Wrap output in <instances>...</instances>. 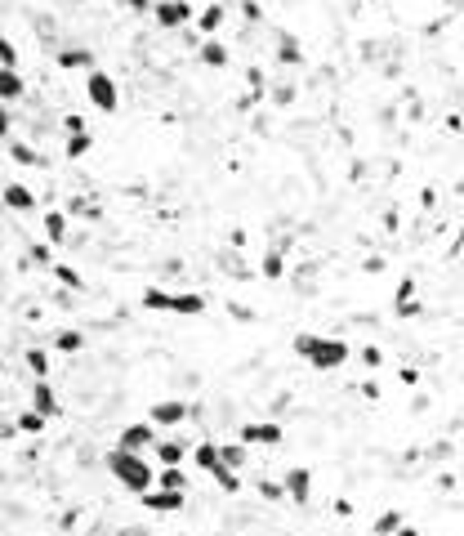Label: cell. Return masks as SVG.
<instances>
[{"mask_svg": "<svg viewBox=\"0 0 464 536\" xmlns=\"http://www.w3.org/2000/svg\"><path fill=\"white\" fill-rule=\"evenodd\" d=\"M273 103H277V108H290V103H295V86H290V81L273 90Z\"/></svg>", "mask_w": 464, "mask_h": 536, "instance_id": "cell-35", "label": "cell"}, {"mask_svg": "<svg viewBox=\"0 0 464 536\" xmlns=\"http://www.w3.org/2000/svg\"><path fill=\"white\" fill-rule=\"evenodd\" d=\"M196 58H201L206 67H228V63H232L228 45H223V41H214V36H206V41H201V49H196Z\"/></svg>", "mask_w": 464, "mask_h": 536, "instance_id": "cell-15", "label": "cell"}, {"mask_svg": "<svg viewBox=\"0 0 464 536\" xmlns=\"http://www.w3.org/2000/svg\"><path fill=\"white\" fill-rule=\"evenodd\" d=\"M174 313H179V317H201V313H206V295H201V291L174 295Z\"/></svg>", "mask_w": 464, "mask_h": 536, "instance_id": "cell-18", "label": "cell"}, {"mask_svg": "<svg viewBox=\"0 0 464 536\" xmlns=\"http://www.w3.org/2000/svg\"><path fill=\"white\" fill-rule=\"evenodd\" d=\"M19 429H23V433H41V429H45V416H41V411H23V416H19Z\"/></svg>", "mask_w": 464, "mask_h": 536, "instance_id": "cell-32", "label": "cell"}, {"mask_svg": "<svg viewBox=\"0 0 464 536\" xmlns=\"http://www.w3.org/2000/svg\"><path fill=\"white\" fill-rule=\"evenodd\" d=\"M259 273L268 277V282H277V277H286V264H281V255H277V250H268V255H263V264H259Z\"/></svg>", "mask_w": 464, "mask_h": 536, "instance_id": "cell-28", "label": "cell"}, {"mask_svg": "<svg viewBox=\"0 0 464 536\" xmlns=\"http://www.w3.org/2000/svg\"><path fill=\"white\" fill-rule=\"evenodd\" d=\"M0 201H5L9 210H31V206H36V192H31L27 183H5V192H0Z\"/></svg>", "mask_w": 464, "mask_h": 536, "instance_id": "cell-13", "label": "cell"}, {"mask_svg": "<svg viewBox=\"0 0 464 536\" xmlns=\"http://www.w3.org/2000/svg\"><path fill=\"white\" fill-rule=\"evenodd\" d=\"M362 362H367L371 371H375V366H384V349H379V344H367V349H362Z\"/></svg>", "mask_w": 464, "mask_h": 536, "instance_id": "cell-34", "label": "cell"}, {"mask_svg": "<svg viewBox=\"0 0 464 536\" xmlns=\"http://www.w3.org/2000/svg\"><path fill=\"white\" fill-rule=\"evenodd\" d=\"M455 250H464V228H460V242H455Z\"/></svg>", "mask_w": 464, "mask_h": 536, "instance_id": "cell-43", "label": "cell"}, {"mask_svg": "<svg viewBox=\"0 0 464 536\" xmlns=\"http://www.w3.org/2000/svg\"><path fill=\"white\" fill-rule=\"evenodd\" d=\"M277 63H286V67H304V45L295 41V36H281V45H277Z\"/></svg>", "mask_w": 464, "mask_h": 536, "instance_id": "cell-21", "label": "cell"}, {"mask_svg": "<svg viewBox=\"0 0 464 536\" xmlns=\"http://www.w3.org/2000/svg\"><path fill=\"white\" fill-rule=\"evenodd\" d=\"M152 19H157L165 31H179V27H188V23L196 19V9L188 5V0H157Z\"/></svg>", "mask_w": 464, "mask_h": 536, "instance_id": "cell-4", "label": "cell"}, {"mask_svg": "<svg viewBox=\"0 0 464 536\" xmlns=\"http://www.w3.org/2000/svg\"><path fill=\"white\" fill-rule=\"evenodd\" d=\"M54 277H58L68 291H80V287H85V282H80V273H76V268H68V264H54Z\"/></svg>", "mask_w": 464, "mask_h": 536, "instance_id": "cell-31", "label": "cell"}, {"mask_svg": "<svg viewBox=\"0 0 464 536\" xmlns=\"http://www.w3.org/2000/svg\"><path fill=\"white\" fill-rule=\"evenodd\" d=\"M58 67H63V72H94V54H90V49H80V45H72V49H63V54H58Z\"/></svg>", "mask_w": 464, "mask_h": 536, "instance_id": "cell-12", "label": "cell"}, {"mask_svg": "<svg viewBox=\"0 0 464 536\" xmlns=\"http://www.w3.org/2000/svg\"><path fill=\"white\" fill-rule=\"evenodd\" d=\"M214 483H219V488L223 492H241V469H228V465H219V469H214V474H210Z\"/></svg>", "mask_w": 464, "mask_h": 536, "instance_id": "cell-27", "label": "cell"}, {"mask_svg": "<svg viewBox=\"0 0 464 536\" xmlns=\"http://www.w3.org/2000/svg\"><path fill=\"white\" fill-rule=\"evenodd\" d=\"M9 157L19 161V165H45V157L31 143H23V139H9Z\"/></svg>", "mask_w": 464, "mask_h": 536, "instance_id": "cell-24", "label": "cell"}, {"mask_svg": "<svg viewBox=\"0 0 464 536\" xmlns=\"http://www.w3.org/2000/svg\"><path fill=\"white\" fill-rule=\"evenodd\" d=\"M23 72L19 67H0V103H14V98H23Z\"/></svg>", "mask_w": 464, "mask_h": 536, "instance_id": "cell-14", "label": "cell"}, {"mask_svg": "<svg viewBox=\"0 0 464 536\" xmlns=\"http://www.w3.org/2000/svg\"><path fill=\"white\" fill-rule=\"evenodd\" d=\"M393 536H424V532H420V527H411V523H402V527H397Z\"/></svg>", "mask_w": 464, "mask_h": 536, "instance_id": "cell-42", "label": "cell"}, {"mask_svg": "<svg viewBox=\"0 0 464 536\" xmlns=\"http://www.w3.org/2000/svg\"><path fill=\"white\" fill-rule=\"evenodd\" d=\"M219 460H223L228 469H241L246 460H251V447H246L241 438H237V443H219Z\"/></svg>", "mask_w": 464, "mask_h": 536, "instance_id": "cell-20", "label": "cell"}, {"mask_svg": "<svg viewBox=\"0 0 464 536\" xmlns=\"http://www.w3.org/2000/svg\"><path fill=\"white\" fill-rule=\"evenodd\" d=\"M121 447H157V425L152 421H139V425H125L121 429Z\"/></svg>", "mask_w": 464, "mask_h": 536, "instance_id": "cell-10", "label": "cell"}, {"mask_svg": "<svg viewBox=\"0 0 464 536\" xmlns=\"http://www.w3.org/2000/svg\"><path fill=\"white\" fill-rule=\"evenodd\" d=\"M85 94H90V103L98 108V112H116L121 108V90H116V81L107 76V72H85Z\"/></svg>", "mask_w": 464, "mask_h": 536, "instance_id": "cell-3", "label": "cell"}, {"mask_svg": "<svg viewBox=\"0 0 464 536\" xmlns=\"http://www.w3.org/2000/svg\"><path fill=\"white\" fill-rule=\"evenodd\" d=\"M54 349H58V354H80V349H85V335H80V331H58L54 335Z\"/></svg>", "mask_w": 464, "mask_h": 536, "instance_id": "cell-25", "label": "cell"}, {"mask_svg": "<svg viewBox=\"0 0 464 536\" xmlns=\"http://www.w3.org/2000/svg\"><path fill=\"white\" fill-rule=\"evenodd\" d=\"M157 488H170V492H188V474L179 465H161V478H157Z\"/></svg>", "mask_w": 464, "mask_h": 536, "instance_id": "cell-23", "label": "cell"}, {"mask_svg": "<svg viewBox=\"0 0 464 536\" xmlns=\"http://www.w3.org/2000/svg\"><path fill=\"white\" fill-rule=\"evenodd\" d=\"M0 67H19V49L9 36H0Z\"/></svg>", "mask_w": 464, "mask_h": 536, "instance_id": "cell-33", "label": "cell"}, {"mask_svg": "<svg viewBox=\"0 0 464 536\" xmlns=\"http://www.w3.org/2000/svg\"><path fill=\"white\" fill-rule=\"evenodd\" d=\"M192 465L201 469V474H214L223 460H219V443H196L192 447Z\"/></svg>", "mask_w": 464, "mask_h": 536, "instance_id": "cell-16", "label": "cell"}, {"mask_svg": "<svg viewBox=\"0 0 464 536\" xmlns=\"http://www.w3.org/2000/svg\"><path fill=\"white\" fill-rule=\"evenodd\" d=\"M130 9H157V0H125Z\"/></svg>", "mask_w": 464, "mask_h": 536, "instance_id": "cell-41", "label": "cell"}, {"mask_svg": "<svg viewBox=\"0 0 464 536\" xmlns=\"http://www.w3.org/2000/svg\"><path fill=\"white\" fill-rule=\"evenodd\" d=\"M259 496L263 500H281L286 496V483H259Z\"/></svg>", "mask_w": 464, "mask_h": 536, "instance_id": "cell-36", "label": "cell"}, {"mask_svg": "<svg viewBox=\"0 0 464 536\" xmlns=\"http://www.w3.org/2000/svg\"><path fill=\"white\" fill-rule=\"evenodd\" d=\"M188 456H192V447H188V443H179V438L157 443V460H161V465H184Z\"/></svg>", "mask_w": 464, "mask_h": 536, "instance_id": "cell-17", "label": "cell"}, {"mask_svg": "<svg viewBox=\"0 0 464 536\" xmlns=\"http://www.w3.org/2000/svg\"><path fill=\"white\" fill-rule=\"evenodd\" d=\"M188 402H179V398H161V402H152L147 407V421H152L157 429H174V425H184L188 421Z\"/></svg>", "mask_w": 464, "mask_h": 536, "instance_id": "cell-5", "label": "cell"}, {"mask_svg": "<svg viewBox=\"0 0 464 536\" xmlns=\"http://www.w3.org/2000/svg\"><path fill=\"white\" fill-rule=\"evenodd\" d=\"M63 130H68V134H80V130H90V125H85V116L72 112V116H63Z\"/></svg>", "mask_w": 464, "mask_h": 536, "instance_id": "cell-37", "label": "cell"}, {"mask_svg": "<svg viewBox=\"0 0 464 536\" xmlns=\"http://www.w3.org/2000/svg\"><path fill=\"white\" fill-rule=\"evenodd\" d=\"M31 411H41L45 421H54V416H58V393H54V384H49V380L31 384Z\"/></svg>", "mask_w": 464, "mask_h": 536, "instance_id": "cell-8", "label": "cell"}, {"mask_svg": "<svg viewBox=\"0 0 464 536\" xmlns=\"http://www.w3.org/2000/svg\"><path fill=\"white\" fill-rule=\"evenodd\" d=\"M237 438L246 447H277L281 443V425L277 421H251V425H241Z\"/></svg>", "mask_w": 464, "mask_h": 536, "instance_id": "cell-6", "label": "cell"}, {"mask_svg": "<svg viewBox=\"0 0 464 536\" xmlns=\"http://www.w3.org/2000/svg\"><path fill=\"white\" fill-rule=\"evenodd\" d=\"M107 469H112V478L121 483L125 492H135V496H143V492L157 488V469L147 465L139 451H130V447H121V443L107 451Z\"/></svg>", "mask_w": 464, "mask_h": 536, "instance_id": "cell-1", "label": "cell"}, {"mask_svg": "<svg viewBox=\"0 0 464 536\" xmlns=\"http://www.w3.org/2000/svg\"><path fill=\"white\" fill-rule=\"evenodd\" d=\"M9 125H14V116H9V103H0V139H9Z\"/></svg>", "mask_w": 464, "mask_h": 536, "instance_id": "cell-39", "label": "cell"}, {"mask_svg": "<svg viewBox=\"0 0 464 536\" xmlns=\"http://www.w3.org/2000/svg\"><path fill=\"white\" fill-rule=\"evenodd\" d=\"M281 483H286V496L304 505V500H308V492H312V469L295 465V469H286V478H281Z\"/></svg>", "mask_w": 464, "mask_h": 536, "instance_id": "cell-9", "label": "cell"}, {"mask_svg": "<svg viewBox=\"0 0 464 536\" xmlns=\"http://www.w3.org/2000/svg\"><path fill=\"white\" fill-rule=\"evenodd\" d=\"M143 309H152V313H174V295L161 291V287H143Z\"/></svg>", "mask_w": 464, "mask_h": 536, "instance_id": "cell-19", "label": "cell"}, {"mask_svg": "<svg viewBox=\"0 0 464 536\" xmlns=\"http://www.w3.org/2000/svg\"><path fill=\"white\" fill-rule=\"evenodd\" d=\"M27 366L36 371V380H49V354L45 349H27Z\"/></svg>", "mask_w": 464, "mask_h": 536, "instance_id": "cell-30", "label": "cell"}, {"mask_svg": "<svg viewBox=\"0 0 464 536\" xmlns=\"http://www.w3.org/2000/svg\"><path fill=\"white\" fill-rule=\"evenodd\" d=\"M237 9H241V14H246V19H251V23H259V19H263V9L255 5V0H241V5H237Z\"/></svg>", "mask_w": 464, "mask_h": 536, "instance_id": "cell-38", "label": "cell"}, {"mask_svg": "<svg viewBox=\"0 0 464 536\" xmlns=\"http://www.w3.org/2000/svg\"><path fill=\"white\" fill-rule=\"evenodd\" d=\"M45 237L54 242V246L68 237V215H63V210H45Z\"/></svg>", "mask_w": 464, "mask_h": 536, "instance_id": "cell-22", "label": "cell"}, {"mask_svg": "<svg viewBox=\"0 0 464 536\" xmlns=\"http://www.w3.org/2000/svg\"><path fill=\"white\" fill-rule=\"evenodd\" d=\"M206 5H210V0H206Z\"/></svg>", "mask_w": 464, "mask_h": 536, "instance_id": "cell-44", "label": "cell"}, {"mask_svg": "<svg viewBox=\"0 0 464 536\" xmlns=\"http://www.w3.org/2000/svg\"><path fill=\"white\" fill-rule=\"evenodd\" d=\"M90 148H94V134H90V130H80V134H68V157H72V161H80V157L90 153Z\"/></svg>", "mask_w": 464, "mask_h": 536, "instance_id": "cell-26", "label": "cell"}, {"mask_svg": "<svg viewBox=\"0 0 464 536\" xmlns=\"http://www.w3.org/2000/svg\"><path fill=\"white\" fill-rule=\"evenodd\" d=\"M152 514H174V510H184V492H170V488H152V492H143L139 496Z\"/></svg>", "mask_w": 464, "mask_h": 536, "instance_id": "cell-7", "label": "cell"}, {"mask_svg": "<svg viewBox=\"0 0 464 536\" xmlns=\"http://www.w3.org/2000/svg\"><path fill=\"white\" fill-rule=\"evenodd\" d=\"M402 523H406V518L397 514V510H389V514H379V518H375V536H393V532L402 527Z\"/></svg>", "mask_w": 464, "mask_h": 536, "instance_id": "cell-29", "label": "cell"}, {"mask_svg": "<svg viewBox=\"0 0 464 536\" xmlns=\"http://www.w3.org/2000/svg\"><path fill=\"white\" fill-rule=\"evenodd\" d=\"M228 23V9L219 5V0H210V5L196 14V31H201V36H214V31H219Z\"/></svg>", "mask_w": 464, "mask_h": 536, "instance_id": "cell-11", "label": "cell"}, {"mask_svg": "<svg viewBox=\"0 0 464 536\" xmlns=\"http://www.w3.org/2000/svg\"><path fill=\"white\" fill-rule=\"evenodd\" d=\"M295 354H300L312 371H339V366L348 362V340H326V335H295Z\"/></svg>", "mask_w": 464, "mask_h": 536, "instance_id": "cell-2", "label": "cell"}, {"mask_svg": "<svg viewBox=\"0 0 464 536\" xmlns=\"http://www.w3.org/2000/svg\"><path fill=\"white\" fill-rule=\"evenodd\" d=\"M397 380L411 389V384H420V371H416V366H402V371H397Z\"/></svg>", "mask_w": 464, "mask_h": 536, "instance_id": "cell-40", "label": "cell"}]
</instances>
